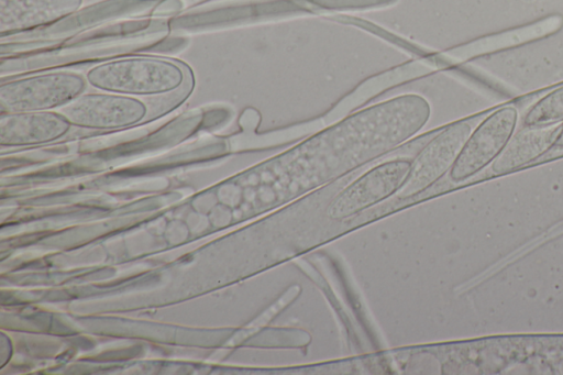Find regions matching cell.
<instances>
[{
    "label": "cell",
    "mask_w": 563,
    "mask_h": 375,
    "mask_svg": "<svg viewBox=\"0 0 563 375\" xmlns=\"http://www.w3.org/2000/svg\"><path fill=\"white\" fill-rule=\"evenodd\" d=\"M460 373L563 375V333L506 334L462 343Z\"/></svg>",
    "instance_id": "obj_1"
},
{
    "label": "cell",
    "mask_w": 563,
    "mask_h": 375,
    "mask_svg": "<svg viewBox=\"0 0 563 375\" xmlns=\"http://www.w3.org/2000/svg\"><path fill=\"white\" fill-rule=\"evenodd\" d=\"M95 89L131 97L159 96L178 89L185 73L174 60L134 56L95 65L85 74Z\"/></svg>",
    "instance_id": "obj_2"
},
{
    "label": "cell",
    "mask_w": 563,
    "mask_h": 375,
    "mask_svg": "<svg viewBox=\"0 0 563 375\" xmlns=\"http://www.w3.org/2000/svg\"><path fill=\"white\" fill-rule=\"evenodd\" d=\"M85 75L75 71H51L30 75L0 85L3 112L45 111L62 108L85 92Z\"/></svg>",
    "instance_id": "obj_3"
},
{
    "label": "cell",
    "mask_w": 563,
    "mask_h": 375,
    "mask_svg": "<svg viewBox=\"0 0 563 375\" xmlns=\"http://www.w3.org/2000/svg\"><path fill=\"white\" fill-rule=\"evenodd\" d=\"M495 108L443 128L412 161L411 170L399 197H413L449 173L473 130Z\"/></svg>",
    "instance_id": "obj_4"
},
{
    "label": "cell",
    "mask_w": 563,
    "mask_h": 375,
    "mask_svg": "<svg viewBox=\"0 0 563 375\" xmlns=\"http://www.w3.org/2000/svg\"><path fill=\"white\" fill-rule=\"evenodd\" d=\"M517 121L516 102L496 107L481 121L449 172L451 184H464L488 167L512 136Z\"/></svg>",
    "instance_id": "obj_5"
},
{
    "label": "cell",
    "mask_w": 563,
    "mask_h": 375,
    "mask_svg": "<svg viewBox=\"0 0 563 375\" xmlns=\"http://www.w3.org/2000/svg\"><path fill=\"white\" fill-rule=\"evenodd\" d=\"M412 161L398 158L367 170L345 187L327 208L332 220L351 218L400 191Z\"/></svg>",
    "instance_id": "obj_6"
},
{
    "label": "cell",
    "mask_w": 563,
    "mask_h": 375,
    "mask_svg": "<svg viewBox=\"0 0 563 375\" xmlns=\"http://www.w3.org/2000/svg\"><path fill=\"white\" fill-rule=\"evenodd\" d=\"M69 122L85 128H120L140 122L146 104L136 97L109 92H82L58 110Z\"/></svg>",
    "instance_id": "obj_7"
},
{
    "label": "cell",
    "mask_w": 563,
    "mask_h": 375,
    "mask_svg": "<svg viewBox=\"0 0 563 375\" xmlns=\"http://www.w3.org/2000/svg\"><path fill=\"white\" fill-rule=\"evenodd\" d=\"M561 125L562 123L548 126H520L493 163L463 185L479 183L526 168L551 150Z\"/></svg>",
    "instance_id": "obj_8"
},
{
    "label": "cell",
    "mask_w": 563,
    "mask_h": 375,
    "mask_svg": "<svg viewBox=\"0 0 563 375\" xmlns=\"http://www.w3.org/2000/svg\"><path fill=\"white\" fill-rule=\"evenodd\" d=\"M70 122L59 111L3 112V144H29L54 140L68 131Z\"/></svg>",
    "instance_id": "obj_9"
},
{
    "label": "cell",
    "mask_w": 563,
    "mask_h": 375,
    "mask_svg": "<svg viewBox=\"0 0 563 375\" xmlns=\"http://www.w3.org/2000/svg\"><path fill=\"white\" fill-rule=\"evenodd\" d=\"M81 0H1V32L12 33L66 16Z\"/></svg>",
    "instance_id": "obj_10"
},
{
    "label": "cell",
    "mask_w": 563,
    "mask_h": 375,
    "mask_svg": "<svg viewBox=\"0 0 563 375\" xmlns=\"http://www.w3.org/2000/svg\"><path fill=\"white\" fill-rule=\"evenodd\" d=\"M563 24V18L551 15L529 25L482 37L461 51L459 58L470 59L483 54L497 52L516 45L531 42L558 31Z\"/></svg>",
    "instance_id": "obj_11"
},
{
    "label": "cell",
    "mask_w": 563,
    "mask_h": 375,
    "mask_svg": "<svg viewBox=\"0 0 563 375\" xmlns=\"http://www.w3.org/2000/svg\"><path fill=\"white\" fill-rule=\"evenodd\" d=\"M563 122V84L548 90L525 113L520 126H548Z\"/></svg>",
    "instance_id": "obj_12"
},
{
    "label": "cell",
    "mask_w": 563,
    "mask_h": 375,
    "mask_svg": "<svg viewBox=\"0 0 563 375\" xmlns=\"http://www.w3.org/2000/svg\"><path fill=\"white\" fill-rule=\"evenodd\" d=\"M562 156H563V122H562L561 129L559 131V134H558L551 150L548 153H545L544 155H542L540 158H538L537 161H534L533 163L528 165L527 167H532L538 164L550 161L552 158H558V157H562Z\"/></svg>",
    "instance_id": "obj_13"
}]
</instances>
